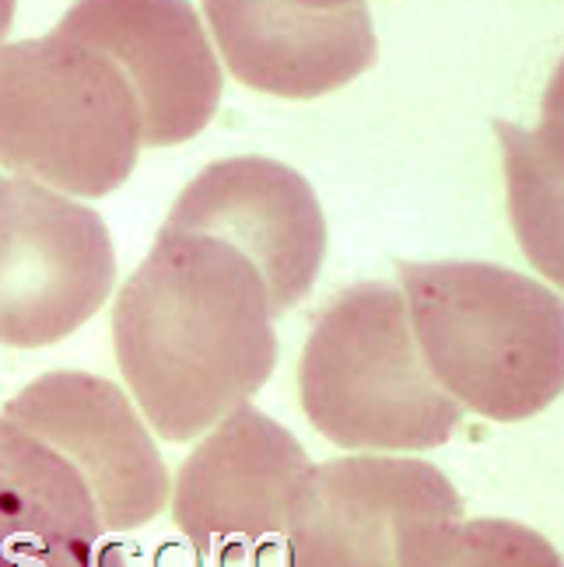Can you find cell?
I'll use <instances>...</instances> for the list:
<instances>
[{
    "label": "cell",
    "instance_id": "cell-6",
    "mask_svg": "<svg viewBox=\"0 0 564 567\" xmlns=\"http://www.w3.org/2000/svg\"><path fill=\"white\" fill-rule=\"evenodd\" d=\"M312 463L295 434L249 403L193 445L172 480V518L201 554L253 557L288 533Z\"/></svg>",
    "mask_w": 564,
    "mask_h": 567
},
{
    "label": "cell",
    "instance_id": "cell-10",
    "mask_svg": "<svg viewBox=\"0 0 564 567\" xmlns=\"http://www.w3.org/2000/svg\"><path fill=\"white\" fill-rule=\"evenodd\" d=\"M89 42L126 78L141 113V147H176L222 105V60L189 4H74L53 29Z\"/></svg>",
    "mask_w": 564,
    "mask_h": 567
},
{
    "label": "cell",
    "instance_id": "cell-13",
    "mask_svg": "<svg viewBox=\"0 0 564 567\" xmlns=\"http://www.w3.org/2000/svg\"><path fill=\"white\" fill-rule=\"evenodd\" d=\"M397 567H561V554L536 529L509 518L407 522Z\"/></svg>",
    "mask_w": 564,
    "mask_h": 567
},
{
    "label": "cell",
    "instance_id": "cell-15",
    "mask_svg": "<svg viewBox=\"0 0 564 567\" xmlns=\"http://www.w3.org/2000/svg\"><path fill=\"white\" fill-rule=\"evenodd\" d=\"M11 21H14V4H8V0H0V42H4L8 29H11Z\"/></svg>",
    "mask_w": 564,
    "mask_h": 567
},
{
    "label": "cell",
    "instance_id": "cell-9",
    "mask_svg": "<svg viewBox=\"0 0 564 567\" xmlns=\"http://www.w3.org/2000/svg\"><path fill=\"white\" fill-rule=\"evenodd\" d=\"M463 518L452 480L407 455H347L312 466L288 522V567H397L407 522Z\"/></svg>",
    "mask_w": 564,
    "mask_h": 567
},
{
    "label": "cell",
    "instance_id": "cell-8",
    "mask_svg": "<svg viewBox=\"0 0 564 567\" xmlns=\"http://www.w3.org/2000/svg\"><path fill=\"white\" fill-rule=\"evenodd\" d=\"M4 417L47 439L89 480L105 533H130L165 512L172 476L126 392L89 372H47L18 389Z\"/></svg>",
    "mask_w": 564,
    "mask_h": 567
},
{
    "label": "cell",
    "instance_id": "cell-12",
    "mask_svg": "<svg viewBox=\"0 0 564 567\" xmlns=\"http://www.w3.org/2000/svg\"><path fill=\"white\" fill-rule=\"evenodd\" d=\"M99 501L81 470L0 413V567L102 547Z\"/></svg>",
    "mask_w": 564,
    "mask_h": 567
},
{
    "label": "cell",
    "instance_id": "cell-3",
    "mask_svg": "<svg viewBox=\"0 0 564 567\" xmlns=\"http://www.w3.org/2000/svg\"><path fill=\"white\" fill-rule=\"evenodd\" d=\"M301 413L347 452H424L445 445L463 406L431 379L400 288L365 280L316 319L298 361Z\"/></svg>",
    "mask_w": 564,
    "mask_h": 567
},
{
    "label": "cell",
    "instance_id": "cell-4",
    "mask_svg": "<svg viewBox=\"0 0 564 567\" xmlns=\"http://www.w3.org/2000/svg\"><path fill=\"white\" fill-rule=\"evenodd\" d=\"M141 113L116 63L71 35L0 47V165L60 196L102 200L137 168Z\"/></svg>",
    "mask_w": 564,
    "mask_h": 567
},
{
    "label": "cell",
    "instance_id": "cell-11",
    "mask_svg": "<svg viewBox=\"0 0 564 567\" xmlns=\"http://www.w3.org/2000/svg\"><path fill=\"white\" fill-rule=\"evenodd\" d=\"M211 35L228 71L253 92L319 99L376 63V29L365 4H259L207 0Z\"/></svg>",
    "mask_w": 564,
    "mask_h": 567
},
{
    "label": "cell",
    "instance_id": "cell-1",
    "mask_svg": "<svg viewBox=\"0 0 564 567\" xmlns=\"http://www.w3.org/2000/svg\"><path fill=\"white\" fill-rule=\"evenodd\" d=\"M113 343L147 427L172 445L249 403L277 364L270 295L253 264L172 228L120 288Z\"/></svg>",
    "mask_w": 564,
    "mask_h": 567
},
{
    "label": "cell",
    "instance_id": "cell-7",
    "mask_svg": "<svg viewBox=\"0 0 564 567\" xmlns=\"http://www.w3.org/2000/svg\"><path fill=\"white\" fill-rule=\"evenodd\" d=\"M165 228L218 238L253 264L274 319L306 298L327 256V217L309 179L274 158H225L201 168Z\"/></svg>",
    "mask_w": 564,
    "mask_h": 567
},
{
    "label": "cell",
    "instance_id": "cell-14",
    "mask_svg": "<svg viewBox=\"0 0 564 567\" xmlns=\"http://www.w3.org/2000/svg\"><path fill=\"white\" fill-rule=\"evenodd\" d=\"M21 567H126L113 550L95 547V550H78V554H60V557H47V560H32Z\"/></svg>",
    "mask_w": 564,
    "mask_h": 567
},
{
    "label": "cell",
    "instance_id": "cell-5",
    "mask_svg": "<svg viewBox=\"0 0 564 567\" xmlns=\"http://www.w3.org/2000/svg\"><path fill=\"white\" fill-rule=\"evenodd\" d=\"M113 288L116 246L92 207L0 176V347L60 343L110 301Z\"/></svg>",
    "mask_w": 564,
    "mask_h": 567
},
{
    "label": "cell",
    "instance_id": "cell-2",
    "mask_svg": "<svg viewBox=\"0 0 564 567\" xmlns=\"http://www.w3.org/2000/svg\"><path fill=\"white\" fill-rule=\"evenodd\" d=\"M397 274L428 372L463 410L519 424L561 400L564 305L547 284L476 259Z\"/></svg>",
    "mask_w": 564,
    "mask_h": 567
}]
</instances>
